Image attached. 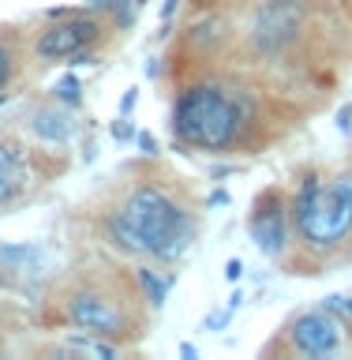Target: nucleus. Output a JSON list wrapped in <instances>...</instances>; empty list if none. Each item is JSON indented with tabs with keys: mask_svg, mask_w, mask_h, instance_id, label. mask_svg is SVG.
<instances>
[{
	"mask_svg": "<svg viewBox=\"0 0 352 360\" xmlns=\"http://www.w3.org/2000/svg\"><path fill=\"white\" fill-rule=\"evenodd\" d=\"M131 105H135V90H128V94H124V105H120V109H124V112H128Z\"/></svg>",
	"mask_w": 352,
	"mask_h": 360,
	"instance_id": "b1692460",
	"label": "nucleus"
},
{
	"mask_svg": "<svg viewBox=\"0 0 352 360\" xmlns=\"http://www.w3.org/2000/svg\"><path fill=\"white\" fill-rule=\"evenodd\" d=\"M30 131L41 143H67L75 135V117L60 105H38L30 112Z\"/></svg>",
	"mask_w": 352,
	"mask_h": 360,
	"instance_id": "1a4fd4ad",
	"label": "nucleus"
},
{
	"mask_svg": "<svg viewBox=\"0 0 352 360\" xmlns=\"http://www.w3.org/2000/svg\"><path fill=\"white\" fill-rule=\"evenodd\" d=\"M337 128H341V131H348V128H352V105H345L341 112H337Z\"/></svg>",
	"mask_w": 352,
	"mask_h": 360,
	"instance_id": "aec40b11",
	"label": "nucleus"
},
{
	"mask_svg": "<svg viewBox=\"0 0 352 360\" xmlns=\"http://www.w3.org/2000/svg\"><path fill=\"white\" fill-rule=\"evenodd\" d=\"M322 308L334 311V315H345V319H352V297H326Z\"/></svg>",
	"mask_w": 352,
	"mask_h": 360,
	"instance_id": "4468645a",
	"label": "nucleus"
},
{
	"mask_svg": "<svg viewBox=\"0 0 352 360\" xmlns=\"http://www.w3.org/2000/svg\"><path fill=\"white\" fill-rule=\"evenodd\" d=\"M289 334V345L304 356H337L341 353V342H345V330L337 323L334 311H300L296 319L285 326Z\"/></svg>",
	"mask_w": 352,
	"mask_h": 360,
	"instance_id": "423d86ee",
	"label": "nucleus"
},
{
	"mask_svg": "<svg viewBox=\"0 0 352 360\" xmlns=\"http://www.w3.org/2000/svg\"><path fill=\"white\" fill-rule=\"evenodd\" d=\"M79 90H83V86H79V79H75V75H64L60 83L53 86V98L64 101V105H79V101H83V94H79Z\"/></svg>",
	"mask_w": 352,
	"mask_h": 360,
	"instance_id": "ddd939ff",
	"label": "nucleus"
},
{
	"mask_svg": "<svg viewBox=\"0 0 352 360\" xmlns=\"http://www.w3.org/2000/svg\"><path fill=\"white\" fill-rule=\"evenodd\" d=\"M112 135H117V139H131L135 131H131V124H128V120H117V124H112Z\"/></svg>",
	"mask_w": 352,
	"mask_h": 360,
	"instance_id": "6ab92c4d",
	"label": "nucleus"
},
{
	"mask_svg": "<svg viewBox=\"0 0 352 360\" xmlns=\"http://www.w3.org/2000/svg\"><path fill=\"white\" fill-rule=\"evenodd\" d=\"M109 236L124 252L173 263L195 240V218L184 207H176L165 191L135 188L117 218H109Z\"/></svg>",
	"mask_w": 352,
	"mask_h": 360,
	"instance_id": "f257e3e1",
	"label": "nucleus"
},
{
	"mask_svg": "<svg viewBox=\"0 0 352 360\" xmlns=\"http://www.w3.org/2000/svg\"><path fill=\"white\" fill-rule=\"evenodd\" d=\"M304 27V4L300 0H266L255 11L252 22V45L259 56H278L285 53Z\"/></svg>",
	"mask_w": 352,
	"mask_h": 360,
	"instance_id": "20e7f679",
	"label": "nucleus"
},
{
	"mask_svg": "<svg viewBox=\"0 0 352 360\" xmlns=\"http://www.w3.org/2000/svg\"><path fill=\"white\" fill-rule=\"evenodd\" d=\"M244 124V105L221 86L199 83L173 101V135L195 150H225L236 143Z\"/></svg>",
	"mask_w": 352,
	"mask_h": 360,
	"instance_id": "f03ea898",
	"label": "nucleus"
},
{
	"mask_svg": "<svg viewBox=\"0 0 352 360\" xmlns=\"http://www.w3.org/2000/svg\"><path fill=\"white\" fill-rule=\"evenodd\" d=\"M53 353H64V356H98V360H112L117 356V345L109 342H94V334H72L64 338V345H56Z\"/></svg>",
	"mask_w": 352,
	"mask_h": 360,
	"instance_id": "f8f14e48",
	"label": "nucleus"
},
{
	"mask_svg": "<svg viewBox=\"0 0 352 360\" xmlns=\"http://www.w3.org/2000/svg\"><path fill=\"white\" fill-rule=\"evenodd\" d=\"M292 218L311 248H334L352 233V173L319 180L308 173L292 199Z\"/></svg>",
	"mask_w": 352,
	"mask_h": 360,
	"instance_id": "7ed1b4c3",
	"label": "nucleus"
},
{
	"mask_svg": "<svg viewBox=\"0 0 352 360\" xmlns=\"http://www.w3.org/2000/svg\"><path fill=\"white\" fill-rule=\"evenodd\" d=\"M22 188V158L11 146H0V202L15 199Z\"/></svg>",
	"mask_w": 352,
	"mask_h": 360,
	"instance_id": "9b49d317",
	"label": "nucleus"
},
{
	"mask_svg": "<svg viewBox=\"0 0 352 360\" xmlns=\"http://www.w3.org/2000/svg\"><path fill=\"white\" fill-rule=\"evenodd\" d=\"M67 323L94 338H117L128 330V315H124L120 300H112L101 289H75L67 297Z\"/></svg>",
	"mask_w": 352,
	"mask_h": 360,
	"instance_id": "39448f33",
	"label": "nucleus"
},
{
	"mask_svg": "<svg viewBox=\"0 0 352 360\" xmlns=\"http://www.w3.org/2000/svg\"><path fill=\"white\" fill-rule=\"evenodd\" d=\"M8 79H11V53H8V45L0 41V90L8 86Z\"/></svg>",
	"mask_w": 352,
	"mask_h": 360,
	"instance_id": "2eb2a0df",
	"label": "nucleus"
},
{
	"mask_svg": "<svg viewBox=\"0 0 352 360\" xmlns=\"http://www.w3.org/2000/svg\"><path fill=\"white\" fill-rule=\"evenodd\" d=\"M221 202H229V195H225V191H214V195H210V207H221Z\"/></svg>",
	"mask_w": 352,
	"mask_h": 360,
	"instance_id": "5701e85b",
	"label": "nucleus"
},
{
	"mask_svg": "<svg viewBox=\"0 0 352 360\" xmlns=\"http://www.w3.org/2000/svg\"><path fill=\"white\" fill-rule=\"evenodd\" d=\"M135 143H139V150H143V154H150V158L157 154V139H154L150 131H139V135H135Z\"/></svg>",
	"mask_w": 352,
	"mask_h": 360,
	"instance_id": "dca6fc26",
	"label": "nucleus"
},
{
	"mask_svg": "<svg viewBox=\"0 0 352 360\" xmlns=\"http://www.w3.org/2000/svg\"><path fill=\"white\" fill-rule=\"evenodd\" d=\"M98 19L94 15H60L49 30L38 38V56L41 60H64V56H79L90 41L98 38Z\"/></svg>",
	"mask_w": 352,
	"mask_h": 360,
	"instance_id": "6e6552de",
	"label": "nucleus"
},
{
	"mask_svg": "<svg viewBox=\"0 0 352 360\" xmlns=\"http://www.w3.org/2000/svg\"><path fill=\"white\" fill-rule=\"evenodd\" d=\"M247 233L266 259H281L289 252V207L281 199V191L259 195L252 218H247Z\"/></svg>",
	"mask_w": 352,
	"mask_h": 360,
	"instance_id": "0eeeda50",
	"label": "nucleus"
},
{
	"mask_svg": "<svg viewBox=\"0 0 352 360\" xmlns=\"http://www.w3.org/2000/svg\"><path fill=\"white\" fill-rule=\"evenodd\" d=\"M225 323H229V311H214L210 319H207V330H221Z\"/></svg>",
	"mask_w": 352,
	"mask_h": 360,
	"instance_id": "a211bd4d",
	"label": "nucleus"
},
{
	"mask_svg": "<svg viewBox=\"0 0 352 360\" xmlns=\"http://www.w3.org/2000/svg\"><path fill=\"white\" fill-rule=\"evenodd\" d=\"M176 4H180V0H165V4H162V19H173Z\"/></svg>",
	"mask_w": 352,
	"mask_h": 360,
	"instance_id": "412c9836",
	"label": "nucleus"
},
{
	"mask_svg": "<svg viewBox=\"0 0 352 360\" xmlns=\"http://www.w3.org/2000/svg\"><path fill=\"white\" fill-rule=\"evenodd\" d=\"M135 278H139V289H143V297L150 300V308H162L165 304V297H169V289H173V281H176V274L173 270H154V266H139L135 270Z\"/></svg>",
	"mask_w": 352,
	"mask_h": 360,
	"instance_id": "9d476101",
	"label": "nucleus"
},
{
	"mask_svg": "<svg viewBox=\"0 0 352 360\" xmlns=\"http://www.w3.org/2000/svg\"><path fill=\"white\" fill-rule=\"evenodd\" d=\"M86 4H90V11H101V8H112L117 0H86Z\"/></svg>",
	"mask_w": 352,
	"mask_h": 360,
	"instance_id": "4be33fe9",
	"label": "nucleus"
},
{
	"mask_svg": "<svg viewBox=\"0 0 352 360\" xmlns=\"http://www.w3.org/2000/svg\"><path fill=\"white\" fill-rule=\"evenodd\" d=\"M225 278H229V281H240V278H244V263H240V259H229V266H225Z\"/></svg>",
	"mask_w": 352,
	"mask_h": 360,
	"instance_id": "f3484780",
	"label": "nucleus"
}]
</instances>
